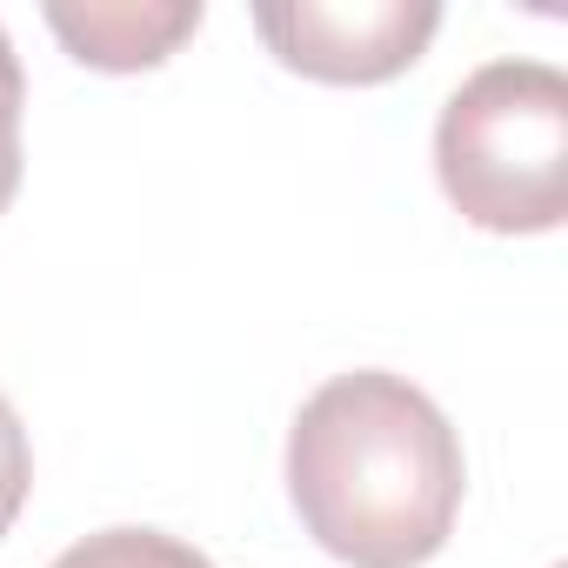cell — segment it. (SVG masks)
<instances>
[{"label":"cell","instance_id":"6da1fadb","mask_svg":"<svg viewBox=\"0 0 568 568\" xmlns=\"http://www.w3.org/2000/svg\"><path fill=\"white\" fill-rule=\"evenodd\" d=\"M448 415L388 368L322 382L288 428V501L348 568H422L462 508Z\"/></svg>","mask_w":568,"mask_h":568},{"label":"cell","instance_id":"7a4b0ae2","mask_svg":"<svg viewBox=\"0 0 568 568\" xmlns=\"http://www.w3.org/2000/svg\"><path fill=\"white\" fill-rule=\"evenodd\" d=\"M435 174L462 221L548 234L568 214V74L548 61L475 68L435 121Z\"/></svg>","mask_w":568,"mask_h":568},{"label":"cell","instance_id":"3957f363","mask_svg":"<svg viewBox=\"0 0 568 568\" xmlns=\"http://www.w3.org/2000/svg\"><path fill=\"white\" fill-rule=\"evenodd\" d=\"M254 28L281 68L335 88H368L422 61L442 8L435 0H274L254 8Z\"/></svg>","mask_w":568,"mask_h":568},{"label":"cell","instance_id":"277c9868","mask_svg":"<svg viewBox=\"0 0 568 568\" xmlns=\"http://www.w3.org/2000/svg\"><path fill=\"white\" fill-rule=\"evenodd\" d=\"M48 28L68 41V54L81 68L101 74H134V68H161L194 28L201 8L194 0H121V8H48Z\"/></svg>","mask_w":568,"mask_h":568},{"label":"cell","instance_id":"5b68a950","mask_svg":"<svg viewBox=\"0 0 568 568\" xmlns=\"http://www.w3.org/2000/svg\"><path fill=\"white\" fill-rule=\"evenodd\" d=\"M54 568H214V561L161 528H101V535L74 541Z\"/></svg>","mask_w":568,"mask_h":568},{"label":"cell","instance_id":"8992f818","mask_svg":"<svg viewBox=\"0 0 568 568\" xmlns=\"http://www.w3.org/2000/svg\"><path fill=\"white\" fill-rule=\"evenodd\" d=\"M21 61H14V41L0 34V214H8L14 187H21Z\"/></svg>","mask_w":568,"mask_h":568},{"label":"cell","instance_id":"52a82bcc","mask_svg":"<svg viewBox=\"0 0 568 568\" xmlns=\"http://www.w3.org/2000/svg\"><path fill=\"white\" fill-rule=\"evenodd\" d=\"M28 481H34L28 428H21V415L8 408V395H0V535L14 528V515H21V501H28Z\"/></svg>","mask_w":568,"mask_h":568}]
</instances>
